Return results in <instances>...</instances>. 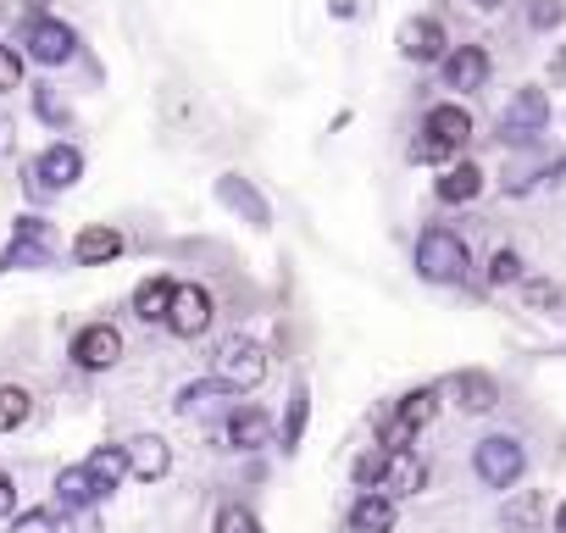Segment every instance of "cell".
Here are the masks:
<instances>
[{
  "instance_id": "cell-1",
  "label": "cell",
  "mask_w": 566,
  "mask_h": 533,
  "mask_svg": "<svg viewBox=\"0 0 566 533\" xmlns=\"http://www.w3.org/2000/svg\"><path fill=\"white\" fill-rule=\"evenodd\" d=\"M467 266H472V250H467V239L455 228H422V239H417V273L428 284H461Z\"/></svg>"
},
{
  "instance_id": "cell-2",
  "label": "cell",
  "mask_w": 566,
  "mask_h": 533,
  "mask_svg": "<svg viewBox=\"0 0 566 533\" xmlns=\"http://www.w3.org/2000/svg\"><path fill=\"white\" fill-rule=\"evenodd\" d=\"M472 472L489 483V489H516V478L527 472V450H522V439L516 433H489V439H478V450H472Z\"/></svg>"
},
{
  "instance_id": "cell-3",
  "label": "cell",
  "mask_w": 566,
  "mask_h": 533,
  "mask_svg": "<svg viewBox=\"0 0 566 533\" xmlns=\"http://www.w3.org/2000/svg\"><path fill=\"white\" fill-rule=\"evenodd\" d=\"M266 378V351L255 339H222L217 345V384L222 389H255Z\"/></svg>"
},
{
  "instance_id": "cell-4",
  "label": "cell",
  "mask_w": 566,
  "mask_h": 533,
  "mask_svg": "<svg viewBox=\"0 0 566 533\" xmlns=\"http://www.w3.org/2000/svg\"><path fill=\"white\" fill-rule=\"evenodd\" d=\"M544 128H549V95H544V90H516V95L505 101V112H500V139L527 145V139L544 134Z\"/></svg>"
},
{
  "instance_id": "cell-5",
  "label": "cell",
  "mask_w": 566,
  "mask_h": 533,
  "mask_svg": "<svg viewBox=\"0 0 566 533\" xmlns=\"http://www.w3.org/2000/svg\"><path fill=\"white\" fill-rule=\"evenodd\" d=\"M78 178H84V150H78V145H67V139L45 145V150H40V161L29 167V184H34V189H51V195L73 189Z\"/></svg>"
},
{
  "instance_id": "cell-6",
  "label": "cell",
  "mask_w": 566,
  "mask_h": 533,
  "mask_svg": "<svg viewBox=\"0 0 566 533\" xmlns=\"http://www.w3.org/2000/svg\"><path fill=\"white\" fill-rule=\"evenodd\" d=\"M123 362V334H117V323H84L78 334H73V367H84V373H112Z\"/></svg>"
},
{
  "instance_id": "cell-7",
  "label": "cell",
  "mask_w": 566,
  "mask_h": 533,
  "mask_svg": "<svg viewBox=\"0 0 566 533\" xmlns=\"http://www.w3.org/2000/svg\"><path fill=\"white\" fill-rule=\"evenodd\" d=\"M161 328H172L178 339H200L211 328V295L200 284H172V301H167Z\"/></svg>"
},
{
  "instance_id": "cell-8",
  "label": "cell",
  "mask_w": 566,
  "mask_h": 533,
  "mask_svg": "<svg viewBox=\"0 0 566 533\" xmlns=\"http://www.w3.org/2000/svg\"><path fill=\"white\" fill-rule=\"evenodd\" d=\"M23 45H29V56H34V62H45V67H62V62H73V51H78V34H73L67 23H56V18H34V23L23 29Z\"/></svg>"
},
{
  "instance_id": "cell-9",
  "label": "cell",
  "mask_w": 566,
  "mask_h": 533,
  "mask_svg": "<svg viewBox=\"0 0 566 533\" xmlns=\"http://www.w3.org/2000/svg\"><path fill=\"white\" fill-rule=\"evenodd\" d=\"M444 67V90H483L489 84V51L483 45H455L439 56Z\"/></svg>"
},
{
  "instance_id": "cell-10",
  "label": "cell",
  "mask_w": 566,
  "mask_h": 533,
  "mask_svg": "<svg viewBox=\"0 0 566 533\" xmlns=\"http://www.w3.org/2000/svg\"><path fill=\"white\" fill-rule=\"evenodd\" d=\"M123 456H128V472H134L139 483H161V478L172 472V450H167V439H156V433L128 439Z\"/></svg>"
},
{
  "instance_id": "cell-11",
  "label": "cell",
  "mask_w": 566,
  "mask_h": 533,
  "mask_svg": "<svg viewBox=\"0 0 566 533\" xmlns=\"http://www.w3.org/2000/svg\"><path fill=\"white\" fill-rule=\"evenodd\" d=\"M345 522H350V533H395V522H400L395 494H384V489H361Z\"/></svg>"
},
{
  "instance_id": "cell-12",
  "label": "cell",
  "mask_w": 566,
  "mask_h": 533,
  "mask_svg": "<svg viewBox=\"0 0 566 533\" xmlns=\"http://www.w3.org/2000/svg\"><path fill=\"white\" fill-rule=\"evenodd\" d=\"M444 51H450V40H444V23L439 18H411L400 29V56L406 62H439Z\"/></svg>"
},
{
  "instance_id": "cell-13",
  "label": "cell",
  "mask_w": 566,
  "mask_h": 533,
  "mask_svg": "<svg viewBox=\"0 0 566 533\" xmlns=\"http://www.w3.org/2000/svg\"><path fill=\"white\" fill-rule=\"evenodd\" d=\"M450 395H455V406H461V411L483 417V411H494V406H500V378H494V373L467 367V373H455V378H450Z\"/></svg>"
},
{
  "instance_id": "cell-14",
  "label": "cell",
  "mask_w": 566,
  "mask_h": 533,
  "mask_svg": "<svg viewBox=\"0 0 566 533\" xmlns=\"http://www.w3.org/2000/svg\"><path fill=\"white\" fill-rule=\"evenodd\" d=\"M422 478H428V467L417 461L411 445H406V450H384V472H378V489H384V494H417Z\"/></svg>"
},
{
  "instance_id": "cell-15",
  "label": "cell",
  "mask_w": 566,
  "mask_h": 533,
  "mask_svg": "<svg viewBox=\"0 0 566 533\" xmlns=\"http://www.w3.org/2000/svg\"><path fill=\"white\" fill-rule=\"evenodd\" d=\"M123 255V233L112 228V222H90L78 239H73V261L78 266H106V261H117Z\"/></svg>"
},
{
  "instance_id": "cell-16",
  "label": "cell",
  "mask_w": 566,
  "mask_h": 533,
  "mask_svg": "<svg viewBox=\"0 0 566 533\" xmlns=\"http://www.w3.org/2000/svg\"><path fill=\"white\" fill-rule=\"evenodd\" d=\"M433 195H439L444 206L478 200V195H483V167H478V161H444V178L433 184Z\"/></svg>"
},
{
  "instance_id": "cell-17",
  "label": "cell",
  "mask_w": 566,
  "mask_h": 533,
  "mask_svg": "<svg viewBox=\"0 0 566 533\" xmlns=\"http://www.w3.org/2000/svg\"><path fill=\"white\" fill-rule=\"evenodd\" d=\"M422 128H428V134H439L444 145H455V150H461V145L472 139V112H467L461 101H439V106H428Z\"/></svg>"
},
{
  "instance_id": "cell-18",
  "label": "cell",
  "mask_w": 566,
  "mask_h": 533,
  "mask_svg": "<svg viewBox=\"0 0 566 533\" xmlns=\"http://www.w3.org/2000/svg\"><path fill=\"white\" fill-rule=\"evenodd\" d=\"M500 522H505V533H538V527H544V494H538V489H516V494H505Z\"/></svg>"
},
{
  "instance_id": "cell-19",
  "label": "cell",
  "mask_w": 566,
  "mask_h": 533,
  "mask_svg": "<svg viewBox=\"0 0 566 533\" xmlns=\"http://www.w3.org/2000/svg\"><path fill=\"white\" fill-rule=\"evenodd\" d=\"M228 445H233V450H266V445H272V417L255 411V406L233 411V417H228Z\"/></svg>"
},
{
  "instance_id": "cell-20",
  "label": "cell",
  "mask_w": 566,
  "mask_h": 533,
  "mask_svg": "<svg viewBox=\"0 0 566 533\" xmlns=\"http://www.w3.org/2000/svg\"><path fill=\"white\" fill-rule=\"evenodd\" d=\"M56 500H62V511H84V505L106 500V489L90 478V467H62L56 472Z\"/></svg>"
},
{
  "instance_id": "cell-21",
  "label": "cell",
  "mask_w": 566,
  "mask_h": 533,
  "mask_svg": "<svg viewBox=\"0 0 566 533\" xmlns=\"http://www.w3.org/2000/svg\"><path fill=\"white\" fill-rule=\"evenodd\" d=\"M439 400H444V395H439L433 384H422V389H411V395H400V400H395L389 411H395V417H400L406 428H428V422L439 417Z\"/></svg>"
},
{
  "instance_id": "cell-22",
  "label": "cell",
  "mask_w": 566,
  "mask_h": 533,
  "mask_svg": "<svg viewBox=\"0 0 566 533\" xmlns=\"http://www.w3.org/2000/svg\"><path fill=\"white\" fill-rule=\"evenodd\" d=\"M167 301H172V279L156 273V279H145V284L134 290V317H139V323H161V317H167Z\"/></svg>"
},
{
  "instance_id": "cell-23",
  "label": "cell",
  "mask_w": 566,
  "mask_h": 533,
  "mask_svg": "<svg viewBox=\"0 0 566 533\" xmlns=\"http://www.w3.org/2000/svg\"><path fill=\"white\" fill-rule=\"evenodd\" d=\"M84 467H90V478H95L106 494L128 478V456H123V445H101V450H90V461H84Z\"/></svg>"
},
{
  "instance_id": "cell-24",
  "label": "cell",
  "mask_w": 566,
  "mask_h": 533,
  "mask_svg": "<svg viewBox=\"0 0 566 533\" xmlns=\"http://www.w3.org/2000/svg\"><path fill=\"white\" fill-rule=\"evenodd\" d=\"M34 411V395L23 384H0V433H18Z\"/></svg>"
},
{
  "instance_id": "cell-25",
  "label": "cell",
  "mask_w": 566,
  "mask_h": 533,
  "mask_svg": "<svg viewBox=\"0 0 566 533\" xmlns=\"http://www.w3.org/2000/svg\"><path fill=\"white\" fill-rule=\"evenodd\" d=\"M560 301H566V290L555 279H522V306L527 312H560Z\"/></svg>"
},
{
  "instance_id": "cell-26",
  "label": "cell",
  "mask_w": 566,
  "mask_h": 533,
  "mask_svg": "<svg viewBox=\"0 0 566 533\" xmlns=\"http://www.w3.org/2000/svg\"><path fill=\"white\" fill-rule=\"evenodd\" d=\"M489 284H494V290H505V284H522V255H516L511 244H500V250L489 255Z\"/></svg>"
},
{
  "instance_id": "cell-27",
  "label": "cell",
  "mask_w": 566,
  "mask_h": 533,
  "mask_svg": "<svg viewBox=\"0 0 566 533\" xmlns=\"http://www.w3.org/2000/svg\"><path fill=\"white\" fill-rule=\"evenodd\" d=\"M455 156V145H444L439 134H428L422 128V139H411V161H422V167H444Z\"/></svg>"
},
{
  "instance_id": "cell-28",
  "label": "cell",
  "mask_w": 566,
  "mask_h": 533,
  "mask_svg": "<svg viewBox=\"0 0 566 533\" xmlns=\"http://www.w3.org/2000/svg\"><path fill=\"white\" fill-rule=\"evenodd\" d=\"M7 266H51V244H34V239H12V250L0 255Z\"/></svg>"
},
{
  "instance_id": "cell-29",
  "label": "cell",
  "mask_w": 566,
  "mask_h": 533,
  "mask_svg": "<svg viewBox=\"0 0 566 533\" xmlns=\"http://www.w3.org/2000/svg\"><path fill=\"white\" fill-rule=\"evenodd\" d=\"M306 417H312V400H306V389H295V400H290V422H283V450H295V445H301Z\"/></svg>"
},
{
  "instance_id": "cell-30",
  "label": "cell",
  "mask_w": 566,
  "mask_h": 533,
  "mask_svg": "<svg viewBox=\"0 0 566 533\" xmlns=\"http://www.w3.org/2000/svg\"><path fill=\"white\" fill-rule=\"evenodd\" d=\"M34 112H40L51 128H67V117H73V112H67V101H62L51 84H40V90H34Z\"/></svg>"
},
{
  "instance_id": "cell-31",
  "label": "cell",
  "mask_w": 566,
  "mask_h": 533,
  "mask_svg": "<svg viewBox=\"0 0 566 533\" xmlns=\"http://www.w3.org/2000/svg\"><path fill=\"white\" fill-rule=\"evenodd\" d=\"M378 445H384V450H406V445H417V428H406L395 411H384V417H378Z\"/></svg>"
},
{
  "instance_id": "cell-32",
  "label": "cell",
  "mask_w": 566,
  "mask_h": 533,
  "mask_svg": "<svg viewBox=\"0 0 566 533\" xmlns=\"http://www.w3.org/2000/svg\"><path fill=\"white\" fill-rule=\"evenodd\" d=\"M211 533H261V522H255V511H250V505H222Z\"/></svg>"
},
{
  "instance_id": "cell-33",
  "label": "cell",
  "mask_w": 566,
  "mask_h": 533,
  "mask_svg": "<svg viewBox=\"0 0 566 533\" xmlns=\"http://www.w3.org/2000/svg\"><path fill=\"white\" fill-rule=\"evenodd\" d=\"M23 90V51L18 45H0V95Z\"/></svg>"
},
{
  "instance_id": "cell-34",
  "label": "cell",
  "mask_w": 566,
  "mask_h": 533,
  "mask_svg": "<svg viewBox=\"0 0 566 533\" xmlns=\"http://www.w3.org/2000/svg\"><path fill=\"white\" fill-rule=\"evenodd\" d=\"M222 200H228V206H244V211H250V222H266V206H261V200H255V195H250L244 184L222 178Z\"/></svg>"
},
{
  "instance_id": "cell-35",
  "label": "cell",
  "mask_w": 566,
  "mask_h": 533,
  "mask_svg": "<svg viewBox=\"0 0 566 533\" xmlns=\"http://www.w3.org/2000/svg\"><path fill=\"white\" fill-rule=\"evenodd\" d=\"M350 472H356V489H378V472H384V445H378V450H361Z\"/></svg>"
},
{
  "instance_id": "cell-36",
  "label": "cell",
  "mask_w": 566,
  "mask_h": 533,
  "mask_svg": "<svg viewBox=\"0 0 566 533\" xmlns=\"http://www.w3.org/2000/svg\"><path fill=\"white\" fill-rule=\"evenodd\" d=\"M560 18H566L560 0H533V12H527V23H533V29H555Z\"/></svg>"
},
{
  "instance_id": "cell-37",
  "label": "cell",
  "mask_w": 566,
  "mask_h": 533,
  "mask_svg": "<svg viewBox=\"0 0 566 533\" xmlns=\"http://www.w3.org/2000/svg\"><path fill=\"white\" fill-rule=\"evenodd\" d=\"M12 239H34V244H51V222L45 217H18V233Z\"/></svg>"
},
{
  "instance_id": "cell-38",
  "label": "cell",
  "mask_w": 566,
  "mask_h": 533,
  "mask_svg": "<svg viewBox=\"0 0 566 533\" xmlns=\"http://www.w3.org/2000/svg\"><path fill=\"white\" fill-rule=\"evenodd\" d=\"M18 516V478L12 472H0V522Z\"/></svg>"
},
{
  "instance_id": "cell-39",
  "label": "cell",
  "mask_w": 566,
  "mask_h": 533,
  "mask_svg": "<svg viewBox=\"0 0 566 533\" xmlns=\"http://www.w3.org/2000/svg\"><path fill=\"white\" fill-rule=\"evenodd\" d=\"M12 150V117H0V156Z\"/></svg>"
},
{
  "instance_id": "cell-40",
  "label": "cell",
  "mask_w": 566,
  "mask_h": 533,
  "mask_svg": "<svg viewBox=\"0 0 566 533\" xmlns=\"http://www.w3.org/2000/svg\"><path fill=\"white\" fill-rule=\"evenodd\" d=\"M472 7H478V12H500V7H505V0H472Z\"/></svg>"
},
{
  "instance_id": "cell-41",
  "label": "cell",
  "mask_w": 566,
  "mask_h": 533,
  "mask_svg": "<svg viewBox=\"0 0 566 533\" xmlns=\"http://www.w3.org/2000/svg\"><path fill=\"white\" fill-rule=\"evenodd\" d=\"M555 533H566V500H560V511H555Z\"/></svg>"
},
{
  "instance_id": "cell-42",
  "label": "cell",
  "mask_w": 566,
  "mask_h": 533,
  "mask_svg": "<svg viewBox=\"0 0 566 533\" xmlns=\"http://www.w3.org/2000/svg\"><path fill=\"white\" fill-rule=\"evenodd\" d=\"M23 7H34V12H45V0H23Z\"/></svg>"
}]
</instances>
